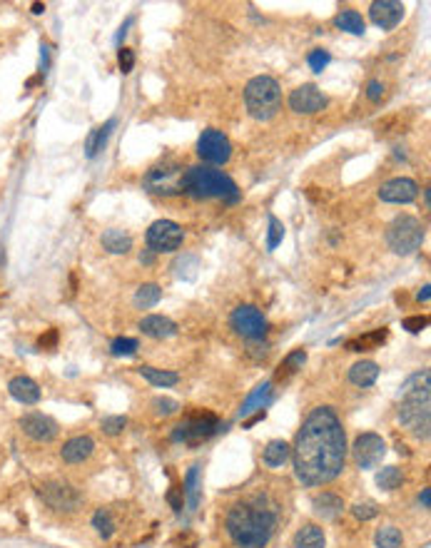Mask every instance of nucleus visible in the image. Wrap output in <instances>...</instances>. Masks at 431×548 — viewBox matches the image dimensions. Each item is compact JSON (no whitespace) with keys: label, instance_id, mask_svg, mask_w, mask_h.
Listing matches in <instances>:
<instances>
[{"label":"nucleus","instance_id":"nucleus-51","mask_svg":"<svg viewBox=\"0 0 431 548\" xmlns=\"http://www.w3.org/2000/svg\"><path fill=\"white\" fill-rule=\"evenodd\" d=\"M429 297H431V292H429V284H426V287H421V292L417 295V299L419 301H429Z\"/></svg>","mask_w":431,"mask_h":548},{"label":"nucleus","instance_id":"nucleus-5","mask_svg":"<svg viewBox=\"0 0 431 548\" xmlns=\"http://www.w3.org/2000/svg\"><path fill=\"white\" fill-rule=\"evenodd\" d=\"M386 242L397 254H411L417 252L424 242V227L417 217L411 214H399L386 229Z\"/></svg>","mask_w":431,"mask_h":548},{"label":"nucleus","instance_id":"nucleus-27","mask_svg":"<svg viewBox=\"0 0 431 548\" xmlns=\"http://www.w3.org/2000/svg\"><path fill=\"white\" fill-rule=\"evenodd\" d=\"M112 127H115V120H108L103 127H95V130L90 132L88 142H85V155H88V158H95L97 152L103 150L105 142H108L110 132H112Z\"/></svg>","mask_w":431,"mask_h":548},{"label":"nucleus","instance_id":"nucleus-17","mask_svg":"<svg viewBox=\"0 0 431 548\" xmlns=\"http://www.w3.org/2000/svg\"><path fill=\"white\" fill-rule=\"evenodd\" d=\"M369 18L371 23L382 30H391V27H397L404 18V5L402 3H394V0H377V3H371L369 8Z\"/></svg>","mask_w":431,"mask_h":548},{"label":"nucleus","instance_id":"nucleus-40","mask_svg":"<svg viewBox=\"0 0 431 548\" xmlns=\"http://www.w3.org/2000/svg\"><path fill=\"white\" fill-rule=\"evenodd\" d=\"M284 237V225L277 217H269V237H267V249H277Z\"/></svg>","mask_w":431,"mask_h":548},{"label":"nucleus","instance_id":"nucleus-43","mask_svg":"<svg viewBox=\"0 0 431 548\" xmlns=\"http://www.w3.org/2000/svg\"><path fill=\"white\" fill-rule=\"evenodd\" d=\"M352 514H354L359 521H369V519H374V516L379 514V508H377V503H374V501H364V503H356V506L352 508Z\"/></svg>","mask_w":431,"mask_h":548},{"label":"nucleus","instance_id":"nucleus-24","mask_svg":"<svg viewBox=\"0 0 431 548\" xmlns=\"http://www.w3.org/2000/svg\"><path fill=\"white\" fill-rule=\"evenodd\" d=\"M103 247L112 254H127L132 249V237L123 229H108L103 232Z\"/></svg>","mask_w":431,"mask_h":548},{"label":"nucleus","instance_id":"nucleus-34","mask_svg":"<svg viewBox=\"0 0 431 548\" xmlns=\"http://www.w3.org/2000/svg\"><path fill=\"white\" fill-rule=\"evenodd\" d=\"M160 297H162V289L158 287V284H143V287L137 289L135 295V304L143 309H150L155 307L160 301Z\"/></svg>","mask_w":431,"mask_h":548},{"label":"nucleus","instance_id":"nucleus-50","mask_svg":"<svg viewBox=\"0 0 431 548\" xmlns=\"http://www.w3.org/2000/svg\"><path fill=\"white\" fill-rule=\"evenodd\" d=\"M419 503H421L424 508L431 506V491H429V488H424V491H421V496H419Z\"/></svg>","mask_w":431,"mask_h":548},{"label":"nucleus","instance_id":"nucleus-23","mask_svg":"<svg viewBox=\"0 0 431 548\" xmlns=\"http://www.w3.org/2000/svg\"><path fill=\"white\" fill-rule=\"evenodd\" d=\"M295 548H324V531L315 523L301 526L295 534Z\"/></svg>","mask_w":431,"mask_h":548},{"label":"nucleus","instance_id":"nucleus-15","mask_svg":"<svg viewBox=\"0 0 431 548\" xmlns=\"http://www.w3.org/2000/svg\"><path fill=\"white\" fill-rule=\"evenodd\" d=\"M18 424H21L23 432L33 438V441H38V444H50V441L58 436V432H60L53 419L45 416V414H35V411L33 414H25Z\"/></svg>","mask_w":431,"mask_h":548},{"label":"nucleus","instance_id":"nucleus-10","mask_svg":"<svg viewBox=\"0 0 431 548\" xmlns=\"http://www.w3.org/2000/svg\"><path fill=\"white\" fill-rule=\"evenodd\" d=\"M429 399H404L399 406V421L417 438H429Z\"/></svg>","mask_w":431,"mask_h":548},{"label":"nucleus","instance_id":"nucleus-18","mask_svg":"<svg viewBox=\"0 0 431 548\" xmlns=\"http://www.w3.org/2000/svg\"><path fill=\"white\" fill-rule=\"evenodd\" d=\"M95 451V441L90 436H73L70 441H65L62 446V461L65 464H82V461H88Z\"/></svg>","mask_w":431,"mask_h":548},{"label":"nucleus","instance_id":"nucleus-25","mask_svg":"<svg viewBox=\"0 0 431 548\" xmlns=\"http://www.w3.org/2000/svg\"><path fill=\"white\" fill-rule=\"evenodd\" d=\"M379 377V366L374 362H356L349 369V382L356 386H371Z\"/></svg>","mask_w":431,"mask_h":548},{"label":"nucleus","instance_id":"nucleus-41","mask_svg":"<svg viewBox=\"0 0 431 548\" xmlns=\"http://www.w3.org/2000/svg\"><path fill=\"white\" fill-rule=\"evenodd\" d=\"M152 409H155V414H158V416H172V414L180 409V404L175 401V399L158 397L155 401H152Z\"/></svg>","mask_w":431,"mask_h":548},{"label":"nucleus","instance_id":"nucleus-30","mask_svg":"<svg viewBox=\"0 0 431 548\" xmlns=\"http://www.w3.org/2000/svg\"><path fill=\"white\" fill-rule=\"evenodd\" d=\"M187 496V508L190 511H195V508L199 506V466H192L190 471H187L185 476V491H182Z\"/></svg>","mask_w":431,"mask_h":548},{"label":"nucleus","instance_id":"nucleus-29","mask_svg":"<svg viewBox=\"0 0 431 548\" xmlns=\"http://www.w3.org/2000/svg\"><path fill=\"white\" fill-rule=\"evenodd\" d=\"M336 27H342V30H347V33L352 35H364V18L356 10H342V13L334 18Z\"/></svg>","mask_w":431,"mask_h":548},{"label":"nucleus","instance_id":"nucleus-44","mask_svg":"<svg viewBox=\"0 0 431 548\" xmlns=\"http://www.w3.org/2000/svg\"><path fill=\"white\" fill-rule=\"evenodd\" d=\"M402 327H404L406 332H411V334H419L421 329L429 327V316H421V314H417V316H406L404 322H402Z\"/></svg>","mask_w":431,"mask_h":548},{"label":"nucleus","instance_id":"nucleus-42","mask_svg":"<svg viewBox=\"0 0 431 548\" xmlns=\"http://www.w3.org/2000/svg\"><path fill=\"white\" fill-rule=\"evenodd\" d=\"M329 60H332V55H329L327 50H312V53H309V58H307L309 68L315 70V73H322V70L329 65Z\"/></svg>","mask_w":431,"mask_h":548},{"label":"nucleus","instance_id":"nucleus-45","mask_svg":"<svg viewBox=\"0 0 431 548\" xmlns=\"http://www.w3.org/2000/svg\"><path fill=\"white\" fill-rule=\"evenodd\" d=\"M125 424H127V419H125V416H108V419H103V429H105V434H110V436H115V434L123 432Z\"/></svg>","mask_w":431,"mask_h":548},{"label":"nucleus","instance_id":"nucleus-36","mask_svg":"<svg viewBox=\"0 0 431 548\" xmlns=\"http://www.w3.org/2000/svg\"><path fill=\"white\" fill-rule=\"evenodd\" d=\"M93 528H95V531L103 536V538H110V536L115 534V521H112V516H110L108 508H100V511H95V516H93Z\"/></svg>","mask_w":431,"mask_h":548},{"label":"nucleus","instance_id":"nucleus-48","mask_svg":"<svg viewBox=\"0 0 431 548\" xmlns=\"http://www.w3.org/2000/svg\"><path fill=\"white\" fill-rule=\"evenodd\" d=\"M55 344H58V329H48V334L40 336L38 347L40 349H55Z\"/></svg>","mask_w":431,"mask_h":548},{"label":"nucleus","instance_id":"nucleus-39","mask_svg":"<svg viewBox=\"0 0 431 548\" xmlns=\"http://www.w3.org/2000/svg\"><path fill=\"white\" fill-rule=\"evenodd\" d=\"M137 339H130V336H117L115 342L110 344V351L115 356H132L137 351Z\"/></svg>","mask_w":431,"mask_h":548},{"label":"nucleus","instance_id":"nucleus-47","mask_svg":"<svg viewBox=\"0 0 431 548\" xmlns=\"http://www.w3.org/2000/svg\"><path fill=\"white\" fill-rule=\"evenodd\" d=\"M382 95H384V85L379 80H371L367 85V97H369L371 103H377V100H382Z\"/></svg>","mask_w":431,"mask_h":548},{"label":"nucleus","instance_id":"nucleus-38","mask_svg":"<svg viewBox=\"0 0 431 548\" xmlns=\"http://www.w3.org/2000/svg\"><path fill=\"white\" fill-rule=\"evenodd\" d=\"M197 267H199L197 257H190V254H182V257H180V260L172 264L175 274H177V277H182V279H192V277H195V272H197Z\"/></svg>","mask_w":431,"mask_h":548},{"label":"nucleus","instance_id":"nucleus-14","mask_svg":"<svg viewBox=\"0 0 431 548\" xmlns=\"http://www.w3.org/2000/svg\"><path fill=\"white\" fill-rule=\"evenodd\" d=\"M419 195V185L409 177H394L389 182H384L379 190V199L382 202H391V205H409Z\"/></svg>","mask_w":431,"mask_h":548},{"label":"nucleus","instance_id":"nucleus-2","mask_svg":"<svg viewBox=\"0 0 431 548\" xmlns=\"http://www.w3.org/2000/svg\"><path fill=\"white\" fill-rule=\"evenodd\" d=\"M227 534L240 548H264L274 536L277 516L269 508L237 503L227 514Z\"/></svg>","mask_w":431,"mask_h":548},{"label":"nucleus","instance_id":"nucleus-31","mask_svg":"<svg viewBox=\"0 0 431 548\" xmlns=\"http://www.w3.org/2000/svg\"><path fill=\"white\" fill-rule=\"evenodd\" d=\"M140 374L150 384H155V386H175L180 382V377L175 371L155 369V366H140Z\"/></svg>","mask_w":431,"mask_h":548},{"label":"nucleus","instance_id":"nucleus-19","mask_svg":"<svg viewBox=\"0 0 431 548\" xmlns=\"http://www.w3.org/2000/svg\"><path fill=\"white\" fill-rule=\"evenodd\" d=\"M8 391H10V397H13L15 401H21V404L30 406V404H38V401H40V386H38L30 377L10 379Z\"/></svg>","mask_w":431,"mask_h":548},{"label":"nucleus","instance_id":"nucleus-8","mask_svg":"<svg viewBox=\"0 0 431 548\" xmlns=\"http://www.w3.org/2000/svg\"><path fill=\"white\" fill-rule=\"evenodd\" d=\"M182 240H185V232L177 222L172 219H158L155 225H150L147 229V247L150 252L160 254V252H175L182 247Z\"/></svg>","mask_w":431,"mask_h":548},{"label":"nucleus","instance_id":"nucleus-53","mask_svg":"<svg viewBox=\"0 0 431 548\" xmlns=\"http://www.w3.org/2000/svg\"><path fill=\"white\" fill-rule=\"evenodd\" d=\"M140 262H145V264H150L152 262V254L147 252V254H140Z\"/></svg>","mask_w":431,"mask_h":548},{"label":"nucleus","instance_id":"nucleus-46","mask_svg":"<svg viewBox=\"0 0 431 548\" xmlns=\"http://www.w3.org/2000/svg\"><path fill=\"white\" fill-rule=\"evenodd\" d=\"M117 65H120L123 73H130V70L135 68V53H132L130 48H120V53H117Z\"/></svg>","mask_w":431,"mask_h":548},{"label":"nucleus","instance_id":"nucleus-7","mask_svg":"<svg viewBox=\"0 0 431 548\" xmlns=\"http://www.w3.org/2000/svg\"><path fill=\"white\" fill-rule=\"evenodd\" d=\"M182 177H185V170L175 162H164L155 170L147 172V177H145V187L155 195H180V192H185L182 187Z\"/></svg>","mask_w":431,"mask_h":548},{"label":"nucleus","instance_id":"nucleus-35","mask_svg":"<svg viewBox=\"0 0 431 548\" xmlns=\"http://www.w3.org/2000/svg\"><path fill=\"white\" fill-rule=\"evenodd\" d=\"M307 362V351L304 349H295L292 354L284 356V362H282L280 371H277V377H289V374H295L297 369H301V364Z\"/></svg>","mask_w":431,"mask_h":548},{"label":"nucleus","instance_id":"nucleus-9","mask_svg":"<svg viewBox=\"0 0 431 548\" xmlns=\"http://www.w3.org/2000/svg\"><path fill=\"white\" fill-rule=\"evenodd\" d=\"M230 322H232L234 332L242 334L245 339H249V342H260L267 334V319H264V314L257 307H249V304H242V307L234 309Z\"/></svg>","mask_w":431,"mask_h":548},{"label":"nucleus","instance_id":"nucleus-3","mask_svg":"<svg viewBox=\"0 0 431 548\" xmlns=\"http://www.w3.org/2000/svg\"><path fill=\"white\" fill-rule=\"evenodd\" d=\"M182 187L185 192L195 195V197H222L227 202H237L240 192L232 177H227L225 172L210 170V167H187L185 177H182Z\"/></svg>","mask_w":431,"mask_h":548},{"label":"nucleus","instance_id":"nucleus-11","mask_svg":"<svg viewBox=\"0 0 431 548\" xmlns=\"http://www.w3.org/2000/svg\"><path fill=\"white\" fill-rule=\"evenodd\" d=\"M197 155L205 162L212 164H225L232 158V142L222 130H205L197 140Z\"/></svg>","mask_w":431,"mask_h":548},{"label":"nucleus","instance_id":"nucleus-22","mask_svg":"<svg viewBox=\"0 0 431 548\" xmlns=\"http://www.w3.org/2000/svg\"><path fill=\"white\" fill-rule=\"evenodd\" d=\"M269 394H272V382H264V384H260L257 389L249 394V397L242 401V406H240V416L245 419L247 414H252V411H257V409H262V406L267 404L269 401Z\"/></svg>","mask_w":431,"mask_h":548},{"label":"nucleus","instance_id":"nucleus-37","mask_svg":"<svg viewBox=\"0 0 431 548\" xmlns=\"http://www.w3.org/2000/svg\"><path fill=\"white\" fill-rule=\"evenodd\" d=\"M377 548H399L402 546V531L394 526H384L377 531Z\"/></svg>","mask_w":431,"mask_h":548},{"label":"nucleus","instance_id":"nucleus-13","mask_svg":"<svg viewBox=\"0 0 431 548\" xmlns=\"http://www.w3.org/2000/svg\"><path fill=\"white\" fill-rule=\"evenodd\" d=\"M40 499L53 511H75L80 506V493L68 484H45L40 486Z\"/></svg>","mask_w":431,"mask_h":548},{"label":"nucleus","instance_id":"nucleus-1","mask_svg":"<svg viewBox=\"0 0 431 548\" xmlns=\"http://www.w3.org/2000/svg\"><path fill=\"white\" fill-rule=\"evenodd\" d=\"M295 473L304 486L334 481L347 461V436L334 411L319 406L304 419L295 438Z\"/></svg>","mask_w":431,"mask_h":548},{"label":"nucleus","instance_id":"nucleus-28","mask_svg":"<svg viewBox=\"0 0 431 548\" xmlns=\"http://www.w3.org/2000/svg\"><path fill=\"white\" fill-rule=\"evenodd\" d=\"M289 453H292V449H289L287 441H269L264 453H262V459H264L267 466H282L289 459Z\"/></svg>","mask_w":431,"mask_h":548},{"label":"nucleus","instance_id":"nucleus-52","mask_svg":"<svg viewBox=\"0 0 431 548\" xmlns=\"http://www.w3.org/2000/svg\"><path fill=\"white\" fill-rule=\"evenodd\" d=\"M42 10H45V5H42V3H33V13L35 15H40Z\"/></svg>","mask_w":431,"mask_h":548},{"label":"nucleus","instance_id":"nucleus-16","mask_svg":"<svg viewBox=\"0 0 431 548\" xmlns=\"http://www.w3.org/2000/svg\"><path fill=\"white\" fill-rule=\"evenodd\" d=\"M324 105H327V97L315 85H301V88L292 90V95H289V108L299 115H315Z\"/></svg>","mask_w":431,"mask_h":548},{"label":"nucleus","instance_id":"nucleus-32","mask_svg":"<svg viewBox=\"0 0 431 548\" xmlns=\"http://www.w3.org/2000/svg\"><path fill=\"white\" fill-rule=\"evenodd\" d=\"M386 342V329H377V332H369V334L359 336V339H354V342H349L347 347H349L352 351H369V349H377L379 344Z\"/></svg>","mask_w":431,"mask_h":548},{"label":"nucleus","instance_id":"nucleus-26","mask_svg":"<svg viewBox=\"0 0 431 548\" xmlns=\"http://www.w3.org/2000/svg\"><path fill=\"white\" fill-rule=\"evenodd\" d=\"M312 506H315L317 514L324 516V519H334L336 514H342L344 503L336 493H322V496H315Z\"/></svg>","mask_w":431,"mask_h":548},{"label":"nucleus","instance_id":"nucleus-21","mask_svg":"<svg viewBox=\"0 0 431 548\" xmlns=\"http://www.w3.org/2000/svg\"><path fill=\"white\" fill-rule=\"evenodd\" d=\"M431 397V374L429 371H421V374H414L404 382L402 386V401L404 399H429Z\"/></svg>","mask_w":431,"mask_h":548},{"label":"nucleus","instance_id":"nucleus-49","mask_svg":"<svg viewBox=\"0 0 431 548\" xmlns=\"http://www.w3.org/2000/svg\"><path fill=\"white\" fill-rule=\"evenodd\" d=\"M182 499H185L182 488H170V491H167V501H170V506L175 508V511H182Z\"/></svg>","mask_w":431,"mask_h":548},{"label":"nucleus","instance_id":"nucleus-6","mask_svg":"<svg viewBox=\"0 0 431 548\" xmlns=\"http://www.w3.org/2000/svg\"><path fill=\"white\" fill-rule=\"evenodd\" d=\"M219 429V421L210 411H195L187 419H182L175 429H172V441H185V444H197L205 441Z\"/></svg>","mask_w":431,"mask_h":548},{"label":"nucleus","instance_id":"nucleus-33","mask_svg":"<svg viewBox=\"0 0 431 548\" xmlns=\"http://www.w3.org/2000/svg\"><path fill=\"white\" fill-rule=\"evenodd\" d=\"M402 481H404V473H402V469H397V466H386V469H382V471L377 473V484L379 488H384V491H394V488L402 486Z\"/></svg>","mask_w":431,"mask_h":548},{"label":"nucleus","instance_id":"nucleus-12","mask_svg":"<svg viewBox=\"0 0 431 548\" xmlns=\"http://www.w3.org/2000/svg\"><path fill=\"white\" fill-rule=\"evenodd\" d=\"M352 453H354L356 466H362V469H374V466L384 459L386 446H384V438L379 436V434H362V436L354 441Z\"/></svg>","mask_w":431,"mask_h":548},{"label":"nucleus","instance_id":"nucleus-20","mask_svg":"<svg viewBox=\"0 0 431 548\" xmlns=\"http://www.w3.org/2000/svg\"><path fill=\"white\" fill-rule=\"evenodd\" d=\"M140 329H143V334L152 336V339H167L177 332L175 322L167 319V316H160V314H152V316H145L143 322H140Z\"/></svg>","mask_w":431,"mask_h":548},{"label":"nucleus","instance_id":"nucleus-4","mask_svg":"<svg viewBox=\"0 0 431 548\" xmlns=\"http://www.w3.org/2000/svg\"><path fill=\"white\" fill-rule=\"evenodd\" d=\"M245 105H247V112H249L254 120H260V123L272 120L282 108L280 82L269 75L252 77L245 88Z\"/></svg>","mask_w":431,"mask_h":548}]
</instances>
